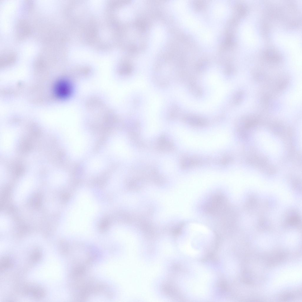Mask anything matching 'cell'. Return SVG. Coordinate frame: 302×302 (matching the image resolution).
Wrapping results in <instances>:
<instances>
[{
    "label": "cell",
    "mask_w": 302,
    "mask_h": 302,
    "mask_svg": "<svg viewBox=\"0 0 302 302\" xmlns=\"http://www.w3.org/2000/svg\"><path fill=\"white\" fill-rule=\"evenodd\" d=\"M227 198L223 194L218 193L212 195L205 203L203 209L206 214L218 218L230 208Z\"/></svg>",
    "instance_id": "6da1fadb"
},
{
    "label": "cell",
    "mask_w": 302,
    "mask_h": 302,
    "mask_svg": "<svg viewBox=\"0 0 302 302\" xmlns=\"http://www.w3.org/2000/svg\"><path fill=\"white\" fill-rule=\"evenodd\" d=\"M69 89L68 84L67 82L64 81H60L55 84L54 93L58 97L65 98L68 95Z\"/></svg>",
    "instance_id": "7a4b0ae2"
},
{
    "label": "cell",
    "mask_w": 302,
    "mask_h": 302,
    "mask_svg": "<svg viewBox=\"0 0 302 302\" xmlns=\"http://www.w3.org/2000/svg\"><path fill=\"white\" fill-rule=\"evenodd\" d=\"M185 121L193 126L202 127L208 124L207 120L205 118L194 115H188L184 118Z\"/></svg>",
    "instance_id": "3957f363"
},
{
    "label": "cell",
    "mask_w": 302,
    "mask_h": 302,
    "mask_svg": "<svg viewBox=\"0 0 302 302\" xmlns=\"http://www.w3.org/2000/svg\"><path fill=\"white\" fill-rule=\"evenodd\" d=\"M159 142L158 146L162 150L170 149L172 148V144L164 137H161Z\"/></svg>",
    "instance_id": "277c9868"
},
{
    "label": "cell",
    "mask_w": 302,
    "mask_h": 302,
    "mask_svg": "<svg viewBox=\"0 0 302 302\" xmlns=\"http://www.w3.org/2000/svg\"><path fill=\"white\" fill-rule=\"evenodd\" d=\"M285 258V255L283 253H279L271 257L269 260V263L274 264L281 261Z\"/></svg>",
    "instance_id": "5b68a950"
},
{
    "label": "cell",
    "mask_w": 302,
    "mask_h": 302,
    "mask_svg": "<svg viewBox=\"0 0 302 302\" xmlns=\"http://www.w3.org/2000/svg\"><path fill=\"white\" fill-rule=\"evenodd\" d=\"M190 91L195 96H200L202 95V91L201 88L198 86L194 83H192L189 86Z\"/></svg>",
    "instance_id": "8992f818"
},
{
    "label": "cell",
    "mask_w": 302,
    "mask_h": 302,
    "mask_svg": "<svg viewBox=\"0 0 302 302\" xmlns=\"http://www.w3.org/2000/svg\"><path fill=\"white\" fill-rule=\"evenodd\" d=\"M289 223L293 226H296L300 223V219L297 215H293L290 217L288 219Z\"/></svg>",
    "instance_id": "52a82bcc"
},
{
    "label": "cell",
    "mask_w": 302,
    "mask_h": 302,
    "mask_svg": "<svg viewBox=\"0 0 302 302\" xmlns=\"http://www.w3.org/2000/svg\"><path fill=\"white\" fill-rule=\"evenodd\" d=\"M243 96V93L239 91L236 93L233 97V102L235 104H238L241 101Z\"/></svg>",
    "instance_id": "ba28073f"
},
{
    "label": "cell",
    "mask_w": 302,
    "mask_h": 302,
    "mask_svg": "<svg viewBox=\"0 0 302 302\" xmlns=\"http://www.w3.org/2000/svg\"><path fill=\"white\" fill-rule=\"evenodd\" d=\"M9 260L7 258H5L2 260L1 262V267H2V269L7 268L11 265L12 262Z\"/></svg>",
    "instance_id": "9c48e42d"
},
{
    "label": "cell",
    "mask_w": 302,
    "mask_h": 302,
    "mask_svg": "<svg viewBox=\"0 0 302 302\" xmlns=\"http://www.w3.org/2000/svg\"><path fill=\"white\" fill-rule=\"evenodd\" d=\"M295 296L292 293H288L283 294L281 297V300L283 301H286L293 299Z\"/></svg>",
    "instance_id": "30bf717a"
}]
</instances>
